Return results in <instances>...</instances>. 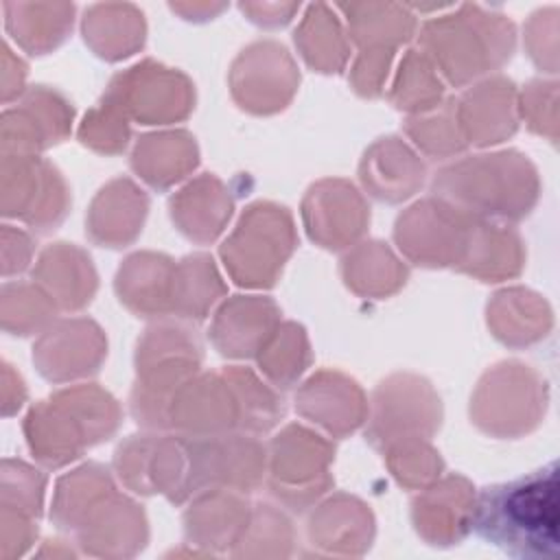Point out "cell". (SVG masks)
<instances>
[{"instance_id":"1","label":"cell","mask_w":560,"mask_h":560,"mask_svg":"<svg viewBox=\"0 0 560 560\" xmlns=\"http://www.w3.org/2000/svg\"><path fill=\"white\" fill-rule=\"evenodd\" d=\"M470 529L518 560H558V464L479 490Z\"/></svg>"},{"instance_id":"2","label":"cell","mask_w":560,"mask_h":560,"mask_svg":"<svg viewBox=\"0 0 560 560\" xmlns=\"http://www.w3.org/2000/svg\"><path fill=\"white\" fill-rule=\"evenodd\" d=\"M435 197L477 219L521 221L540 197V177L518 151L472 155L435 173Z\"/></svg>"},{"instance_id":"3","label":"cell","mask_w":560,"mask_h":560,"mask_svg":"<svg viewBox=\"0 0 560 560\" xmlns=\"http://www.w3.org/2000/svg\"><path fill=\"white\" fill-rule=\"evenodd\" d=\"M420 42L442 74L464 85L510 61L516 33L505 15L466 4L457 15L427 22Z\"/></svg>"},{"instance_id":"4","label":"cell","mask_w":560,"mask_h":560,"mask_svg":"<svg viewBox=\"0 0 560 560\" xmlns=\"http://www.w3.org/2000/svg\"><path fill=\"white\" fill-rule=\"evenodd\" d=\"M549 402V387L532 365L503 361L488 370L472 396L475 424L497 438H521L534 431Z\"/></svg>"},{"instance_id":"5","label":"cell","mask_w":560,"mask_h":560,"mask_svg":"<svg viewBox=\"0 0 560 560\" xmlns=\"http://www.w3.org/2000/svg\"><path fill=\"white\" fill-rule=\"evenodd\" d=\"M293 247L295 232L287 208L260 201L245 210L223 243L221 258L241 287H271Z\"/></svg>"},{"instance_id":"6","label":"cell","mask_w":560,"mask_h":560,"mask_svg":"<svg viewBox=\"0 0 560 560\" xmlns=\"http://www.w3.org/2000/svg\"><path fill=\"white\" fill-rule=\"evenodd\" d=\"M335 448L319 435L291 424L271 442L269 490L293 512L306 510L330 488L328 464Z\"/></svg>"},{"instance_id":"7","label":"cell","mask_w":560,"mask_h":560,"mask_svg":"<svg viewBox=\"0 0 560 560\" xmlns=\"http://www.w3.org/2000/svg\"><path fill=\"white\" fill-rule=\"evenodd\" d=\"M477 217L444 199H424L396 221V243L409 260L422 267L457 265L464 258Z\"/></svg>"},{"instance_id":"8","label":"cell","mask_w":560,"mask_h":560,"mask_svg":"<svg viewBox=\"0 0 560 560\" xmlns=\"http://www.w3.org/2000/svg\"><path fill=\"white\" fill-rule=\"evenodd\" d=\"M192 85L177 70L144 61L125 74L114 77L103 101L144 125L171 122L188 116L192 107Z\"/></svg>"},{"instance_id":"9","label":"cell","mask_w":560,"mask_h":560,"mask_svg":"<svg viewBox=\"0 0 560 560\" xmlns=\"http://www.w3.org/2000/svg\"><path fill=\"white\" fill-rule=\"evenodd\" d=\"M440 398L431 385L411 374L383 381L374 394V416L368 440L387 446L398 440L429 438L440 427Z\"/></svg>"},{"instance_id":"10","label":"cell","mask_w":560,"mask_h":560,"mask_svg":"<svg viewBox=\"0 0 560 560\" xmlns=\"http://www.w3.org/2000/svg\"><path fill=\"white\" fill-rule=\"evenodd\" d=\"M298 81L289 52L276 42L252 44L232 68V94L243 109L254 114H273L287 107Z\"/></svg>"},{"instance_id":"11","label":"cell","mask_w":560,"mask_h":560,"mask_svg":"<svg viewBox=\"0 0 560 560\" xmlns=\"http://www.w3.org/2000/svg\"><path fill=\"white\" fill-rule=\"evenodd\" d=\"M370 221V212L352 184L324 179L304 199V223L315 243L341 249L357 241Z\"/></svg>"},{"instance_id":"12","label":"cell","mask_w":560,"mask_h":560,"mask_svg":"<svg viewBox=\"0 0 560 560\" xmlns=\"http://www.w3.org/2000/svg\"><path fill=\"white\" fill-rule=\"evenodd\" d=\"M79 545L90 556L129 558L147 545V518L140 505L127 497L107 494L77 527Z\"/></svg>"},{"instance_id":"13","label":"cell","mask_w":560,"mask_h":560,"mask_svg":"<svg viewBox=\"0 0 560 560\" xmlns=\"http://www.w3.org/2000/svg\"><path fill=\"white\" fill-rule=\"evenodd\" d=\"M472 501L475 492L464 477H446L411 501L416 532L429 545H457L470 532Z\"/></svg>"},{"instance_id":"14","label":"cell","mask_w":560,"mask_h":560,"mask_svg":"<svg viewBox=\"0 0 560 560\" xmlns=\"http://www.w3.org/2000/svg\"><path fill=\"white\" fill-rule=\"evenodd\" d=\"M457 116L466 142H501L518 127V92L503 77L483 81L457 103Z\"/></svg>"},{"instance_id":"15","label":"cell","mask_w":560,"mask_h":560,"mask_svg":"<svg viewBox=\"0 0 560 560\" xmlns=\"http://www.w3.org/2000/svg\"><path fill=\"white\" fill-rule=\"evenodd\" d=\"M295 409L328 433L341 438L363 422L365 398L352 378L337 372H319L298 392Z\"/></svg>"},{"instance_id":"16","label":"cell","mask_w":560,"mask_h":560,"mask_svg":"<svg viewBox=\"0 0 560 560\" xmlns=\"http://www.w3.org/2000/svg\"><path fill=\"white\" fill-rule=\"evenodd\" d=\"M280 311L269 298H232L225 302L210 328V337L225 357H256L278 326Z\"/></svg>"},{"instance_id":"17","label":"cell","mask_w":560,"mask_h":560,"mask_svg":"<svg viewBox=\"0 0 560 560\" xmlns=\"http://www.w3.org/2000/svg\"><path fill=\"white\" fill-rule=\"evenodd\" d=\"M252 508L236 490L212 488L197 494L184 514L186 538L212 551H225L236 545L249 523Z\"/></svg>"},{"instance_id":"18","label":"cell","mask_w":560,"mask_h":560,"mask_svg":"<svg viewBox=\"0 0 560 560\" xmlns=\"http://www.w3.org/2000/svg\"><path fill=\"white\" fill-rule=\"evenodd\" d=\"M374 518L368 505L354 497L339 494L322 503L308 521V540L322 553L361 556L370 549Z\"/></svg>"},{"instance_id":"19","label":"cell","mask_w":560,"mask_h":560,"mask_svg":"<svg viewBox=\"0 0 560 560\" xmlns=\"http://www.w3.org/2000/svg\"><path fill=\"white\" fill-rule=\"evenodd\" d=\"M359 175L374 199L398 203L422 186L424 166L398 138H381L365 151Z\"/></svg>"},{"instance_id":"20","label":"cell","mask_w":560,"mask_h":560,"mask_svg":"<svg viewBox=\"0 0 560 560\" xmlns=\"http://www.w3.org/2000/svg\"><path fill=\"white\" fill-rule=\"evenodd\" d=\"M173 280L175 265L162 254H133L116 276L120 302L142 317H162L173 313Z\"/></svg>"},{"instance_id":"21","label":"cell","mask_w":560,"mask_h":560,"mask_svg":"<svg viewBox=\"0 0 560 560\" xmlns=\"http://www.w3.org/2000/svg\"><path fill=\"white\" fill-rule=\"evenodd\" d=\"M147 210L149 199L133 182L114 179L96 195L90 208V238L103 247H122L140 234Z\"/></svg>"},{"instance_id":"22","label":"cell","mask_w":560,"mask_h":560,"mask_svg":"<svg viewBox=\"0 0 560 560\" xmlns=\"http://www.w3.org/2000/svg\"><path fill=\"white\" fill-rule=\"evenodd\" d=\"M492 335L512 348H527L542 341L553 328L549 302L523 287L499 291L488 304Z\"/></svg>"},{"instance_id":"23","label":"cell","mask_w":560,"mask_h":560,"mask_svg":"<svg viewBox=\"0 0 560 560\" xmlns=\"http://www.w3.org/2000/svg\"><path fill=\"white\" fill-rule=\"evenodd\" d=\"M525 265V245L510 225L477 219L459 262V269L483 282H501L521 273Z\"/></svg>"},{"instance_id":"24","label":"cell","mask_w":560,"mask_h":560,"mask_svg":"<svg viewBox=\"0 0 560 560\" xmlns=\"http://www.w3.org/2000/svg\"><path fill=\"white\" fill-rule=\"evenodd\" d=\"M39 350L44 376L55 381L74 378L98 370L105 357V337L94 322L74 319L63 322Z\"/></svg>"},{"instance_id":"25","label":"cell","mask_w":560,"mask_h":560,"mask_svg":"<svg viewBox=\"0 0 560 560\" xmlns=\"http://www.w3.org/2000/svg\"><path fill=\"white\" fill-rule=\"evenodd\" d=\"M232 214V199L214 175H201L171 199V217L197 243L214 241Z\"/></svg>"},{"instance_id":"26","label":"cell","mask_w":560,"mask_h":560,"mask_svg":"<svg viewBox=\"0 0 560 560\" xmlns=\"http://www.w3.org/2000/svg\"><path fill=\"white\" fill-rule=\"evenodd\" d=\"M131 166L153 188H168L197 166L195 138L186 131L144 136L136 144Z\"/></svg>"},{"instance_id":"27","label":"cell","mask_w":560,"mask_h":560,"mask_svg":"<svg viewBox=\"0 0 560 560\" xmlns=\"http://www.w3.org/2000/svg\"><path fill=\"white\" fill-rule=\"evenodd\" d=\"M341 262L346 284L359 295L383 298L398 291L407 280V269L378 241L363 243Z\"/></svg>"},{"instance_id":"28","label":"cell","mask_w":560,"mask_h":560,"mask_svg":"<svg viewBox=\"0 0 560 560\" xmlns=\"http://www.w3.org/2000/svg\"><path fill=\"white\" fill-rule=\"evenodd\" d=\"M85 42L105 59L131 55L144 39L142 13L133 7H94L85 15Z\"/></svg>"},{"instance_id":"29","label":"cell","mask_w":560,"mask_h":560,"mask_svg":"<svg viewBox=\"0 0 560 560\" xmlns=\"http://www.w3.org/2000/svg\"><path fill=\"white\" fill-rule=\"evenodd\" d=\"M42 276L57 293L66 308H81L96 291V273L92 260L81 249L59 243L44 254Z\"/></svg>"},{"instance_id":"30","label":"cell","mask_w":560,"mask_h":560,"mask_svg":"<svg viewBox=\"0 0 560 560\" xmlns=\"http://www.w3.org/2000/svg\"><path fill=\"white\" fill-rule=\"evenodd\" d=\"M225 293V287L206 254L186 256L175 265L173 313L186 319H203L210 306Z\"/></svg>"},{"instance_id":"31","label":"cell","mask_w":560,"mask_h":560,"mask_svg":"<svg viewBox=\"0 0 560 560\" xmlns=\"http://www.w3.org/2000/svg\"><path fill=\"white\" fill-rule=\"evenodd\" d=\"M348 13L350 33L361 50L394 52L396 44L405 42L413 31V18L392 4H341Z\"/></svg>"},{"instance_id":"32","label":"cell","mask_w":560,"mask_h":560,"mask_svg":"<svg viewBox=\"0 0 560 560\" xmlns=\"http://www.w3.org/2000/svg\"><path fill=\"white\" fill-rule=\"evenodd\" d=\"M116 488L107 468L98 464H88L59 481L57 501L52 508V518L61 529H74L83 523L90 510L101 503Z\"/></svg>"},{"instance_id":"33","label":"cell","mask_w":560,"mask_h":560,"mask_svg":"<svg viewBox=\"0 0 560 560\" xmlns=\"http://www.w3.org/2000/svg\"><path fill=\"white\" fill-rule=\"evenodd\" d=\"M295 44L302 50L306 63L319 72H339L348 59V46L339 22L322 4L311 7L300 31H295Z\"/></svg>"},{"instance_id":"34","label":"cell","mask_w":560,"mask_h":560,"mask_svg":"<svg viewBox=\"0 0 560 560\" xmlns=\"http://www.w3.org/2000/svg\"><path fill=\"white\" fill-rule=\"evenodd\" d=\"M223 376L232 389L241 429L262 433L282 418V398L273 389L262 385L249 370L230 368L223 372Z\"/></svg>"},{"instance_id":"35","label":"cell","mask_w":560,"mask_h":560,"mask_svg":"<svg viewBox=\"0 0 560 560\" xmlns=\"http://www.w3.org/2000/svg\"><path fill=\"white\" fill-rule=\"evenodd\" d=\"M256 357L260 370L276 387H291L311 361L304 328L293 322L276 326Z\"/></svg>"},{"instance_id":"36","label":"cell","mask_w":560,"mask_h":560,"mask_svg":"<svg viewBox=\"0 0 560 560\" xmlns=\"http://www.w3.org/2000/svg\"><path fill=\"white\" fill-rule=\"evenodd\" d=\"M433 112V109H431ZM407 133L433 158H446L466 147V138L457 116V103L446 101L433 114H416L407 120Z\"/></svg>"},{"instance_id":"37","label":"cell","mask_w":560,"mask_h":560,"mask_svg":"<svg viewBox=\"0 0 560 560\" xmlns=\"http://www.w3.org/2000/svg\"><path fill=\"white\" fill-rule=\"evenodd\" d=\"M392 101L400 109L416 114H427L435 109L442 101V83L438 81L431 61L411 50L400 63L398 79L392 88Z\"/></svg>"},{"instance_id":"38","label":"cell","mask_w":560,"mask_h":560,"mask_svg":"<svg viewBox=\"0 0 560 560\" xmlns=\"http://www.w3.org/2000/svg\"><path fill=\"white\" fill-rule=\"evenodd\" d=\"M293 547V529L282 512L271 505H256L249 523L234 545V556H289Z\"/></svg>"},{"instance_id":"39","label":"cell","mask_w":560,"mask_h":560,"mask_svg":"<svg viewBox=\"0 0 560 560\" xmlns=\"http://www.w3.org/2000/svg\"><path fill=\"white\" fill-rule=\"evenodd\" d=\"M387 448V464L394 477L407 486L418 488L433 481L442 470L440 455L424 442V438L398 440L385 446Z\"/></svg>"},{"instance_id":"40","label":"cell","mask_w":560,"mask_h":560,"mask_svg":"<svg viewBox=\"0 0 560 560\" xmlns=\"http://www.w3.org/2000/svg\"><path fill=\"white\" fill-rule=\"evenodd\" d=\"M518 118L527 122V127L547 138L549 142H558V81L556 79H534L518 94Z\"/></svg>"},{"instance_id":"41","label":"cell","mask_w":560,"mask_h":560,"mask_svg":"<svg viewBox=\"0 0 560 560\" xmlns=\"http://www.w3.org/2000/svg\"><path fill=\"white\" fill-rule=\"evenodd\" d=\"M79 136L83 144H90L96 151L118 153L125 149L129 140V127H127L125 114L116 105L103 101L98 109H92L85 116V122Z\"/></svg>"},{"instance_id":"42","label":"cell","mask_w":560,"mask_h":560,"mask_svg":"<svg viewBox=\"0 0 560 560\" xmlns=\"http://www.w3.org/2000/svg\"><path fill=\"white\" fill-rule=\"evenodd\" d=\"M558 15L556 7H547L536 11L525 26L527 55L547 74H558Z\"/></svg>"}]
</instances>
